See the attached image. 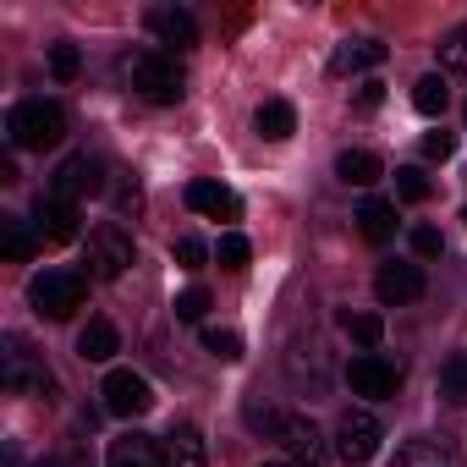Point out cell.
<instances>
[{
	"mask_svg": "<svg viewBox=\"0 0 467 467\" xmlns=\"http://www.w3.org/2000/svg\"><path fill=\"white\" fill-rule=\"evenodd\" d=\"M379 440H385V429H379V418H374L368 407H347V412H341V423H336V451H341L352 467H363V462L379 451Z\"/></svg>",
	"mask_w": 467,
	"mask_h": 467,
	"instance_id": "cell-7",
	"label": "cell"
},
{
	"mask_svg": "<svg viewBox=\"0 0 467 467\" xmlns=\"http://www.w3.org/2000/svg\"><path fill=\"white\" fill-rule=\"evenodd\" d=\"M440 61H445L451 72H467V23H462V28L440 45Z\"/></svg>",
	"mask_w": 467,
	"mask_h": 467,
	"instance_id": "cell-32",
	"label": "cell"
},
{
	"mask_svg": "<svg viewBox=\"0 0 467 467\" xmlns=\"http://www.w3.org/2000/svg\"><path fill=\"white\" fill-rule=\"evenodd\" d=\"M214 259H220V270H248V259H254V248H248V237H220V248H214Z\"/></svg>",
	"mask_w": 467,
	"mask_h": 467,
	"instance_id": "cell-26",
	"label": "cell"
},
{
	"mask_svg": "<svg viewBox=\"0 0 467 467\" xmlns=\"http://www.w3.org/2000/svg\"><path fill=\"white\" fill-rule=\"evenodd\" d=\"M28 297H34V308L45 314V319H72L78 308H83V297H88V281L78 275V270H45V275H34V286H28Z\"/></svg>",
	"mask_w": 467,
	"mask_h": 467,
	"instance_id": "cell-4",
	"label": "cell"
},
{
	"mask_svg": "<svg viewBox=\"0 0 467 467\" xmlns=\"http://www.w3.org/2000/svg\"><path fill=\"white\" fill-rule=\"evenodd\" d=\"M203 434L192 423H176L165 440H160V467H203Z\"/></svg>",
	"mask_w": 467,
	"mask_h": 467,
	"instance_id": "cell-15",
	"label": "cell"
},
{
	"mask_svg": "<svg viewBox=\"0 0 467 467\" xmlns=\"http://www.w3.org/2000/svg\"><path fill=\"white\" fill-rule=\"evenodd\" d=\"M390 467H456V462L440 440H407V445H396Z\"/></svg>",
	"mask_w": 467,
	"mask_h": 467,
	"instance_id": "cell-22",
	"label": "cell"
},
{
	"mask_svg": "<svg viewBox=\"0 0 467 467\" xmlns=\"http://www.w3.org/2000/svg\"><path fill=\"white\" fill-rule=\"evenodd\" d=\"M336 176H341L347 187H374V182L385 176V165H379L374 149H347V154L336 160Z\"/></svg>",
	"mask_w": 467,
	"mask_h": 467,
	"instance_id": "cell-21",
	"label": "cell"
},
{
	"mask_svg": "<svg viewBox=\"0 0 467 467\" xmlns=\"http://www.w3.org/2000/svg\"><path fill=\"white\" fill-rule=\"evenodd\" d=\"M203 347H209L214 358H225V363L243 358V336H237V330H214V325H209V330H203Z\"/></svg>",
	"mask_w": 467,
	"mask_h": 467,
	"instance_id": "cell-29",
	"label": "cell"
},
{
	"mask_svg": "<svg viewBox=\"0 0 467 467\" xmlns=\"http://www.w3.org/2000/svg\"><path fill=\"white\" fill-rule=\"evenodd\" d=\"M99 396H105V412L110 418H143L154 407V385L143 374H132V368H110L105 385H99Z\"/></svg>",
	"mask_w": 467,
	"mask_h": 467,
	"instance_id": "cell-6",
	"label": "cell"
},
{
	"mask_svg": "<svg viewBox=\"0 0 467 467\" xmlns=\"http://www.w3.org/2000/svg\"><path fill=\"white\" fill-rule=\"evenodd\" d=\"M358 231H363V243H390V237H396V203L363 198V203H358Z\"/></svg>",
	"mask_w": 467,
	"mask_h": 467,
	"instance_id": "cell-19",
	"label": "cell"
},
{
	"mask_svg": "<svg viewBox=\"0 0 467 467\" xmlns=\"http://www.w3.org/2000/svg\"><path fill=\"white\" fill-rule=\"evenodd\" d=\"M270 467H292V462H270Z\"/></svg>",
	"mask_w": 467,
	"mask_h": 467,
	"instance_id": "cell-38",
	"label": "cell"
},
{
	"mask_svg": "<svg viewBox=\"0 0 467 467\" xmlns=\"http://www.w3.org/2000/svg\"><path fill=\"white\" fill-rule=\"evenodd\" d=\"M116 352H121L116 325H110V319H88L83 336H78V358H83V363H110Z\"/></svg>",
	"mask_w": 467,
	"mask_h": 467,
	"instance_id": "cell-18",
	"label": "cell"
},
{
	"mask_svg": "<svg viewBox=\"0 0 467 467\" xmlns=\"http://www.w3.org/2000/svg\"><path fill=\"white\" fill-rule=\"evenodd\" d=\"M105 467H160V440H149V434L127 429V434H116V440H110Z\"/></svg>",
	"mask_w": 467,
	"mask_h": 467,
	"instance_id": "cell-16",
	"label": "cell"
},
{
	"mask_svg": "<svg viewBox=\"0 0 467 467\" xmlns=\"http://www.w3.org/2000/svg\"><path fill=\"white\" fill-rule=\"evenodd\" d=\"M254 127H259V138L286 143V138L297 132V110H292V99H265V105H259V116H254Z\"/></svg>",
	"mask_w": 467,
	"mask_h": 467,
	"instance_id": "cell-20",
	"label": "cell"
},
{
	"mask_svg": "<svg viewBox=\"0 0 467 467\" xmlns=\"http://www.w3.org/2000/svg\"><path fill=\"white\" fill-rule=\"evenodd\" d=\"M127 78H132V88H138L149 105H176V99L187 94V78H182V67H176L171 56H154V50L132 56V61H127Z\"/></svg>",
	"mask_w": 467,
	"mask_h": 467,
	"instance_id": "cell-2",
	"label": "cell"
},
{
	"mask_svg": "<svg viewBox=\"0 0 467 467\" xmlns=\"http://www.w3.org/2000/svg\"><path fill=\"white\" fill-rule=\"evenodd\" d=\"M6 138L17 149H56L67 138V110L56 99H23L6 116Z\"/></svg>",
	"mask_w": 467,
	"mask_h": 467,
	"instance_id": "cell-1",
	"label": "cell"
},
{
	"mask_svg": "<svg viewBox=\"0 0 467 467\" xmlns=\"http://www.w3.org/2000/svg\"><path fill=\"white\" fill-rule=\"evenodd\" d=\"M445 105H451V83H445L440 72L418 78V88H412V110H418V116H445Z\"/></svg>",
	"mask_w": 467,
	"mask_h": 467,
	"instance_id": "cell-24",
	"label": "cell"
},
{
	"mask_svg": "<svg viewBox=\"0 0 467 467\" xmlns=\"http://www.w3.org/2000/svg\"><path fill=\"white\" fill-rule=\"evenodd\" d=\"M34 467H67V462H61V456H45V462H34Z\"/></svg>",
	"mask_w": 467,
	"mask_h": 467,
	"instance_id": "cell-37",
	"label": "cell"
},
{
	"mask_svg": "<svg viewBox=\"0 0 467 467\" xmlns=\"http://www.w3.org/2000/svg\"><path fill=\"white\" fill-rule=\"evenodd\" d=\"M379 99H385V88H379V83H363V94H358V105H363V110H374Z\"/></svg>",
	"mask_w": 467,
	"mask_h": 467,
	"instance_id": "cell-36",
	"label": "cell"
},
{
	"mask_svg": "<svg viewBox=\"0 0 467 467\" xmlns=\"http://www.w3.org/2000/svg\"><path fill=\"white\" fill-rule=\"evenodd\" d=\"M143 23H149L154 45H165L171 56H182V50L198 45V23H192V12H182V6H149Z\"/></svg>",
	"mask_w": 467,
	"mask_h": 467,
	"instance_id": "cell-10",
	"label": "cell"
},
{
	"mask_svg": "<svg viewBox=\"0 0 467 467\" xmlns=\"http://www.w3.org/2000/svg\"><path fill=\"white\" fill-rule=\"evenodd\" d=\"M203 314H209V292H203V286H187V292L176 297V319H182V325H198Z\"/></svg>",
	"mask_w": 467,
	"mask_h": 467,
	"instance_id": "cell-31",
	"label": "cell"
},
{
	"mask_svg": "<svg viewBox=\"0 0 467 467\" xmlns=\"http://www.w3.org/2000/svg\"><path fill=\"white\" fill-rule=\"evenodd\" d=\"M0 254H6L12 265H28L34 259V231H28V220L0 214Z\"/></svg>",
	"mask_w": 467,
	"mask_h": 467,
	"instance_id": "cell-23",
	"label": "cell"
},
{
	"mask_svg": "<svg viewBox=\"0 0 467 467\" xmlns=\"http://www.w3.org/2000/svg\"><path fill=\"white\" fill-rule=\"evenodd\" d=\"M187 209L203 214V220H237L243 198L231 187H220V182H209V176H198V182H187Z\"/></svg>",
	"mask_w": 467,
	"mask_h": 467,
	"instance_id": "cell-12",
	"label": "cell"
},
{
	"mask_svg": "<svg viewBox=\"0 0 467 467\" xmlns=\"http://www.w3.org/2000/svg\"><path fill=\"white\" fill-rule=\"evenodd\" d=\"M34 231H39L45 243H72V237H78V203L39 192V203H34Z\"/></svg>",
	"mask_w": 467,
	"mask_h": 467,
	"instance_id": "cell-13",
	"label": "cell"
},
{
	"mask_svg": "<svg viewBox=\"0 0 467 467\" xmlns=\"http://www.w3.org/2000/svg\"><path fill=\"white\" fill-rule=\"evenodd\" d=\"M83 265H88L94 281H121V275L132 270V237H127L116 220L94 225V231H88V248H83Z\"/></svg>",
	"mask_w": 467,
	"mask_h": 467,
	"instance_id": "cell-3",
	"label": "cell"
},
{
	"mask_svg": "<svg viewBox=\"0 0 467 467\" xmlns=\"http://www.w3.org/2000/svg\"><path fill=\"white\" fill-rule=\"evenodd\" d=\"M440 396H445L451 407H467V352H451V358L440 363Z\"/></svg>",
	"mask_w": 467,
	"mask_h": 467,
	"instance_id": "cell-25",
	"label": "cell"
},
{
	"mask_svg": "<svg viewBox=\"0 0 467 467\" xmlns=\"http://www.w3.org/2000/svg\"><path fill=\"white\" fill-rule=\"evenodd\" d=\"M423 292H429V281H423V265H379V275H374V297H379L385 308L418 303Z\"/></svg>",
	"mask_w": 467,
	"mask_h": 467,
	"instance_id": "cell-11",
	"label": "cell"
},
{
	"mask_svg": "<svg viewBox=\"0 0 467 467\" xmlns=\"http://www.w3.org/2000/svg\"><path fill=\"white\" fill-rule=\"evenodd\" d=\"M275 440H281L297 462H308V467H319V462H325V434H319L308 418H297V412H286V418H281Z\"/></svg>",
	"mask_w": 467,
	"mask_h": 467,
	"instance_id": "cell-14",
	"label": "cell"
},
{
	"mask_svg": "<svg viewBox=\"0 0 467 467\" xmlns=\"http://www.w3.org/2000/svg\"><path fill=\"white\" fill-rule=\"evenodd\" d=\"M396 192H401L407 203H423V198L434 192V182H429L418 165H401V171H396Z\"/></svg>",
	"mask_w": 467,
	"mask_h": 467,
	"instance_id": "cell-27",
	"label": "cell"
},
{
	"mask_svg": "<svg viewBox=\"0 0 467 467\" xmlns=\"http://www.w3.org/2000/svg\"><path fill=\"white\" fill-rule=\"evenodd\" d=\"M412 254L418 259H440L445 254V237H440L434 225H412Z\"/></svg>",
	"mask_w": 467,
	"mask_h": 467,
	"instance_id": "cell-33",
	"label": "cell"
},
{
	"mask_svg": "<svg viewBox=\"0 0 467 467\" xmlns=\"http://www.w3.org/2000/svg\"><path fill=\"white\" fill-rule=\"evenodd\" d=\"M423 154L429 160H451L456 154V132H423Z\"/></svg>",
	"mask_w": 467,
	"mask_h": 467,
	"instance_id": "cell-35",
	"label": "cell"
},
{
	"mask_svg": "<svg viewBox=\"0 0 467 467\" xmlns=\"http://www.w3.org/2000/svg\"><path fill=\"white\" fill-rule=\"evenodd\" d=\"M99 187H105V165L94 154H67L56 165V176H50V198H67V203H78V198H88Z\"/></svg>",
	"mask_w": 467,
	"mask_h": 467,
	"instance_id": "cell-8",
	"label": "cell"
},
{
	"mask_svg": "<svg viewBox=\"0 0 467 467\" xmlns=\"http://www.w3.org/2000/svg\"><path fill=\"white\" fill-rule=\"evenodd\" d=\"M462 220H467V209H462Z\"/></svg>",
	"mask_w": 467,
	"mask_h": 467,
	"instance_id": "cell-39",
	"label": "cell"
},
{
	"mask_svg": "<svg viewBox=\"0 0 467 467\" xmlns=\"http://www.w3.org/2000/svg\"><path fill=\"white\" fill-rule=\"evenodd\" d=\"M347 336H352L358 347H379L385 319H379V314H347Z\"/></svg>",
	"mask_w": 467,
	"mask_h": 467,
	"instance_id": "cell-28",
	"label": "cell"
},
{
	"mask_svg": "<svg viewBox=\"0 0 467 467\" xmlns=\"http://www.w3.org/2000/svg\"><path fill=\"white\" fill-rule=\"evenodd\" d=\"M50 72H56V83H72V78L83 72V56H78V45H50Z\"/></svg>",
	"mask_w": 467,
	"mask_h": 467,
	"instance_id": "cell-30",
	"label": "cell"
},
{
	"mask_svg": "<svg viewBox=\"0 0 467 467\" xmlns=\"http://www.w3.org/2000/svg\"><path fill=\"white\" fill-rule=\"evenodd\" d=\"M0 379H6L12 396H50L56 390V374L28 352L23 336H6V368H0Z\"/></svg>",
	"mask_w": 467,
	"mask_h": 467,
	"instance_id": "cell-5",
	"label": "cell"
},
{
	"mask_svg": "<svg viewBox=\"0 0 467 467\" xmlns=\"http://www.w3.org/2000/svg\"><path fill=\"white\" fill-rule=\"evenodd\" d=\"M171 254H176V265H182V270H203V259H209V248H203L198 237H176V248H171Z\"/></svg>",
	"mask_w": 467,
	"mask_h": 467,
	"instance_id": "cell-34",
	"label": "cell"
},
{
	"mask_svg": "<svg viewBox=\"0 0 467 467\" xmlns=\"http://www.w3.org/2000/svg\"><path fill=\"white\" fill-rule=\"evenodd\" d=\"M385 56H390V50H385L379 39H352V45H336V56H330V72H336V78H352V72H374Z\"/></svg>",
	"mask_w": 467,
	"mask_h": 467,
	"instance_id": "cell-17",
	"label": "cell"
},
{
	"mask_svg": "<svg viewBox=\"0 0 467 467\" xmlns=\"http://www.w3.org/2000/svg\"><path fill=\"white\" fill-rule=\"evenodd\" d=\"M347 379H352V390H358V396L385 401V396H396L401 368H396V363H385L379 352H363V358H352V363H347Z\"/></svg>",
	"mask_w": 467,
	"mask_h": 467,
	"instance_id": "cell-9",
	"label": "cell"
}]
</instances>
